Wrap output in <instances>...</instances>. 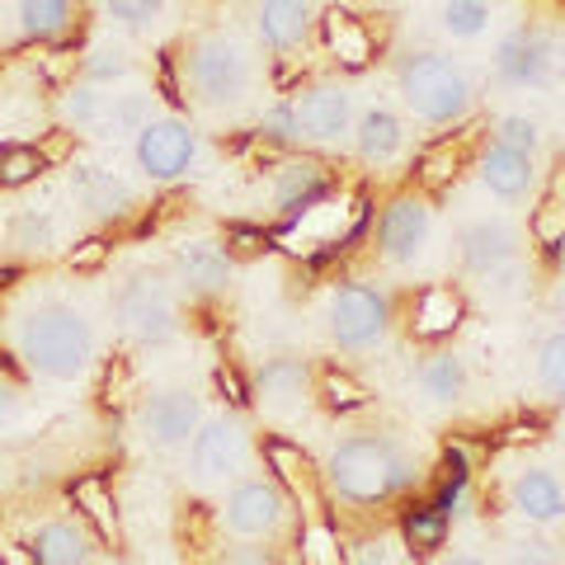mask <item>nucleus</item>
Instances as JSON below:
<instances>
[{"instance_id": "obj_37", "label": "nucleus", "mask_w": 565, "mask_h": 565, "mask_svg": "<svg viewBox=\"0 0 565 565\" xmlns=\"http://www.w3.org/2000/svg\"><path fill=\"white\" fill-rule=\"evenodd\" d=\"M264 457H269V467L282 476V481L288 486H297L302 490L307 481H311V467H307V457L297 452L292 444H282V438H269V444H264Z\"/></svg>"}, {"instance_id": "obj_54", "label": "nucleus", "mask_w": 565, "mask_h": 565, "mask_svg": "<svg viewBox=\"0 0 565 565\" xmlns=\"http://www.w3.org/2000/svg\"><path fill=\"white\" fill-rule=\"evenodd\" d=\"M448 565H486V561H476V556H457V561H448Z\"/></svg>"}, {"instance_id": "obj_19", "label": "nucleus", "mask_w": 565, "mask_h": 565, "mask_svg": "<svg viewBox=\"0 0 565 565\" xmlns=\"http://www.w3.org/2000/svg\"><path fill=\"white\" fill-rule=\"evenodd\" d=\"M481 184L494 193V199L519 203V199H527V189L537 184V166L527 151H514V147H504V141H494V147H486V156H481Z\"/></svg>"}, {"instance_id": "obj_29", "label": "nucleus", "mask_w": 565, "mask_h": 565, "mask_svg": "<svg viewBox=\"0 0 565 565\" xmlns=\"http://www.w3.org/2000/svg\"><path fill=\"white\" fill-rule=\"evenodd\" d=\"M132 76V57L122 52L118 43H99V47H90L81 57V81L85 85H114V81H128Z\"/></svg>"}, {"instance_id": "obj_27", "label": "nucleus", "mask_w": 565, "mask_h": 565, "mask_svg": "<svg viewBox=\"0 0 565 565\" xmlns=\"http://www.w3.org/2000/svg\"><path fill=\"white\" fill-rule=\"evenodd\" d=\"M415 330L424 340H438V334H448L457 321H462V297L452 288H424L419 292V316H415Z\"/></svg>"}, {"instance_id": "obj_34", "label": "nucleus", "mask_w": 565, "mask_h": 565, "mask_svg": "<svg viewBox=\"0 0 565 565\" xmlns=\"http://www.w3.org/2000/svg\"><path fill=\"white\" fill-rule=\"evenodd\" d=\"M444 533H448L444 509H415V514L405 519V542H411V552H434V546H444Z\"/></svg>"}, {"instance_id": "obj_11", "label": "nucleus", "mask_w": 565, "mask_h": 565, "mask_svg": "<svg viewBox=\"0 0 565 565\" xmlns=\"http://www.w3.org/2000/svg\"><path fill=\"white\" fill-rule=\"evenodd\" d=\"M199 424H203V401L193 396L189 386L156 392L137 411V429L147 434V444H156V448H184V444H193Z\"/></svg>"}, {"instance_id": "obj_14", "label": "nucleus", "mask_w": 565, "mask_h": 565, "mask_svg": "<svg viewBox=\"0 0 565 565\" xmlns=\"http://www.w3.org/2000/svg\"><path fill=\"white\" fill-rule=\"evenodd\" d=\"M189 467L199 481H226L245 467V429L236 419H207L199 424L189 444Z\"/></svg>"}, {"instance_id": "obj_42", "label": "nucleus", "mask_w": 565, "mask_h": 565, "mask_svg": "<svg viewBox=\"0 0 565 565\" xmlns=\"http://www.w3.org/2000/svg\"><path fill=\"white\" fill-rule=\"evenodd\" d=\"M533 236L542 245H561L565 241V207H561V199H542V207L533 212Z\"/></svg>"}, {"instance_id": "obj_44", "label": "nucleus", "mask_w": 565, "mask_h": 565, "mask_svg": "<svg viewBox=\"0 0 565 565\" xmlns=\"http://www.w3.org/2000/svg\"><path fill=\"white\" fill-rule=\"evenodd\" d=\"M452 174H457V156H452L448 147H438V151H429V156L419 161V180L429 184V189H444Z\"/></svg>"}, {"instance_id": "obj_47", "label": "nucleus", "mask_w": 565, "mask_h": 565, "mask_svg": "<svg viewBox=\"0 0 565 565\" xmlns=\"http://www.w3.org/2000/svg\"><path fill=\"white\" fill-rule=\"evenodd\" d=\"M109 259V241H81L76 250H71V269H99V264Z\"/></svg>"}, {"instance_id": "obj_31", "label": "nucleus", "mask_w": 565, "mask_h": 565, "mask_svg": "<svg viewBox=\"0 0 565 565\" xmlns=\"http://www.w3.org/2000/svg\"><path fill=\"white\" fill-rule=\"evenodd\" d=\"M537 386L552 401H565V330H552L537 344Z\"/></svg>"}, {"instance_id": "obj_25", "label": "nucleus", "mask_w": 565, "mask_h": 565, "mask_svg": "<svg viewBox=\"0 0 565 565\" xmlns=\"http://www.w3.org/2000/svg\"><path fill=\"white\" fill-rule=\"evenodd\" d=\"M109 114H114V95H104L99 85H66L62 90V118H66V128H76V132H99V128H109Z\"/></svg>"}, {"instance_id": "obj_40", "label": "nucleus", "mask_w": 565, "mask_h": 565, "mask_svg": "<svg viewBox=\"0 0 565 565\" xmlns=\"http://www.w3.org/2000/svg\"><path fill=\"white\" fill-rule=\"evenodd\" d=\"M494 141H504V147H514V151H527V156H533V151H537V141H542V132H537V122L527 118V114H504V118H500V128H494Z\"/></svg>"}, {"instance_id": "obj_50", "label": "nucleus", "mask_w": 565, "mask_h": 565, "mask_svg": "<svg viewBox=\"0 0 565 565\" xmlns=\"http://www.w3.org/2000/svg\"><path fill=\"white\" fill-rule=\"evenodd\" d=\"M217 386H222V392L232 396L236 405H245V401H250V392H245V386H241V377H236V373H226V367H217Z\"/></svg>"}, {"instance_id": "obj_35", "label": "nucleus", "mask_w": 565, "mask_h": 565, "mask_svg": "<svg viewBox=\"0 0 565 565\" xmlns=\"http://www.w3.org/2000/svg\"><path fill=\"white\" fill-rule=\"evenodd\" d=\"M147 122H156L151 118V95L147 90H128V95H114V114H109V128L114 132H128V137H137Z\"/></svg>"}, {"instance_id": "obj_51", "label": "nucleus", "mask_w": 565, "mask_h": 565, "mask_svg": "<svg viewBox=\"0 0 565 565\" xmlns=\"http://www.w3.org/2000/svg\"><path fill=\"white\" fill-rule=\"evenodd\" d=\"M20 415V396H14V386H0V429Z\"/></svg>"}, {"instance_id": "obj_13", "label": "nucleus", "mask_w": 565, "mask_h": 565, "mask_svg": "<svg viewBox=\"0 0 565 565\" xmlns=\"http://www.w3.org/2000/svg\"><path fill=\"white\" fill-rule=\"evenodd\" d=\"M292 114H297V132L307 141H344L353 132V95L344 85H311L292 99Z\"/></svg>"}, {"instance_id": "obj_12", "label": "nucleus", "mask_w": 565, "mask_h": 565, "mask_svg": "<svg viewBox=\"0 0 565 565\" xmlns=\"http://www.w3.org/2000/svg\"><path fill=\"white\" fill-rule=\"evenodd\" d=\"M429 241V203L415 193H401L377 217V250L386 264H415Z\"/></svg>"}, {"instance_id": "obj_1", "label": "nucleus", "mask_w": 565, "mask_h": 565, "mask_svg": "<svg viewBox=\"0 0 565 565\" xmlns=\"http://www.w3.org/2000/svg\"><path fill=\"white\" fill-rule=\"evenodd\" d=\"M14 349H20L29 373L71 382L95 363V326L71 302H39L14 326Z\"/></svg>"}, {"instance_id": "obj_10", "label": "nucleus", "mask_w": 565, "mask_h": 565, "mask_svg": "<svg viewBox=\"0 0 565 565\" xmlns=\"http://www.w3.org/2000/svg\"><path fill=\"white\" fill-rule=\"evenodd\" d=\"M199 156V132L184 118H156L137 132V166L151 180H180Z\"/></svg>"}, {"instance_id": "obj_5", "label": "nucleus", "mask_w": 565, "mask_h": 565, "mask_svg": "<svg viewBox=\"0 0 565 565\" xmlns=\"http://www.w3.org/2000/svg\"><path fill=\"white\" fill-rule=\"evenodd\" d=\"M114 316L122 334H132L137 344H166L180 330V311H174V292L161 274H132L114 297Z\"/></svg>"}, {"instance_id": "obj_30", "label": "nucleus", "mask_w": 565, "mask_h": 565, "mask_svg": "<svg viewBox=\"0 0 565 565\" xmlns=\"http://www.w3.org/2000/svg\"><path fill=\"white\" fill-rule=\"evenodd\" d=\"M20 24L29 39H57L71 24V0H20Z\"/></svg>"}, {"instance_id": "obj_26", "label": "nucleus", "mask_w": 565, "mask_h": 565, "mask_svg": "<svg viewBox=\"0 0 565 565\" xmlns=\"http://www.w3.org/2000/svg\"><path fill=\"white\" fill-rule=\"evenodd\" d=\"M326 39H330V52H334V57H340L344 66H363L367 57H373V43H367L363 24L353 20L349 10H340V6L326 14Z\"/></svg>"}, {"instance_id": "obj_45", "label": "nucleus", "mask_w": 565, "mask_h": 565, "mask_svg": "<svg viewBox=\"0 0 565 565\" xmlns=\"http://www.w3.org/2000/svg\"><path fill=\"white\" fill-rule=\"evenodd\" d=\"M264 250H269V236L255 232V226H232V232H226V255L232 259H255Z\"/></svg>"}, {"instance_id": "obj_21", "label": "nucleus", "mask_w": 565, "mask_h": 565, "mask_svg": "<svg viewBox=\"0 0 565 565\" xmlns=\"http://www.w3.org/2000/svg\"><path fill=\"white\" fill-rule=\"evenodd\" d=\"M330 193V174L316 161H288L274 174V207L282 217H297V212L316 207Z\"/></svg>"}, {"instance_id": "obj_46", "label": "nucleus", "mask_w": 565, "mask_h": 565, "mask_svg": "<svg viewBox=\"0 0 565 565\" xmlns=\"http://www.w3.org/2000/svg\"><path fill=\"white\" fill-rule=\"evenodd\" d=\"M212 565H274V552L269 546H255V542H232L212 556Z\"/></svg>"}, {"instance_id": "obj_4", "label": "nucleus", "mask_w": 565, "mask_h": 565, "mask_svg": "<svg viewBox=\"0 0 565 565\" xmlns=\"http://www.w3.org/2000/svg\"><path fill=\"white\" fill-rule=\"evenodd\" d=\"M396 85H401V99L405 109L424 122H457L471 109V81L467 71L438 57V52H405L396 62Z\"/></svg>"}, {"instance_id": "obj_9", "label": "nucleus", "mask_w": 565, "mask_h": 565, "mask_svg": "<svg viewBox=\"0 0 565 565\" xmlns=\"http://www.w3.org/2000/svg\"><path fill=\"white\" fill-rule=\"evenodd\" d=\"M519 245H523V232L509 217H476L457 232V259H462V269L471 278H490L504 264L519 259Z\"/></svg>"}, {"instance_id": "obj_39", "label": "nucleus", "mask_w": 565, "mask_h": 565, "mask_svg": "<svg viewBox=\"0 0 565 565\" xmlns=\"http://www.w3.org/2000/svg\"><path fill=\"white\" fill-rule=\"evenodd\" d=\"M259 137L269 141V147H292V141H302V132H297L292 99H288V104H274V109L259 118Z\"/></svg>"}, {"instance_id": "obj_24", "label": "nucleus", "mask_w": 565, "mask_h": 565, "mask_svg": "<svg viewBox=\"0 0 565 565\" xmlns=\"http://www.w3.org/2000/svg\"><path fill=\"white\" fill-rule=\"evenodd\" d=\"M419 382L438 405H457L467 401V386H471V373H467V359L462 353H429L419 367Z\"/></svg>"}, {"instance_id": "obj_16", "label": "nucleus", "mask_w": 565, "mask_h": 565, "mask_svg": "<svg viewBox=\"0 0 565 565\" xmlns=\"http://www.w3.org/2000/svg\"><path fill=\"white\" fill-rule=\"evenodd\" d=\"M71 193H76V203L85 212H95V217H104V222L128 217V212L137 207L132 184H122L118 174H109L104 166H76L71 170Z\"/></svg>"}, {"instance_id": "obj_20", "label": "nucleus", "mask_w": 565, "mask_h": 565, "mask_svg": "<svg viewBox=\"0 0 565 565\" xmlns=\"http://www.w3.org/2000/svg\"><path fill=\"white\" fill-rule=\"evenodd\" d=\"M353 147H359L367 166H392L405 151V122L392 109L373 104V109H363L359 122H353Z\"/></svg>"}, {"instance_id": "obj_49", "label": "nucleus", "mask_w": 565, "mask_h": 565, "mask_svg": "<svg viewBox=\"0 0 565 565\" xmlns=\"http://www.w3.org/2000/svg\"><path fill=\"white\" fill-rule=\"evenodd\" d=\"M43 71H47V81H62L66 71H81V62L71 57V52H47V57H43Z\"/></svg>"}, {"instance_id": "obj_33", "label": "nucleus", "mask_w": 565, "mask_h": 565, "mask_svg": "<svg viewBox=\"0 0 565 565\" xmlns=\"http://www.w3.org/2000/svg\"><path fill=\"white\" fill-rule=\"evenodd\" d=\"M76 504L85 509V519H90L99 527V537H118V514H114V500H109V490H104L95 476L90 481H76Z\"/></svg>"}, {"instance_id": "obj_36", "label": "nucleus", "mask_w": 565, "mask_h": 565, "mask_svg": "<svg viewBox=\"0 0 565 565\" xmlns=\"http://www.w3.org/2000/svg\"><path fill=\"white\" fill-rule=\"evenodd\" d=\"M10 241L24 245V250H47L52 245V217L39 207H24L10 217Z\"/></svg>"}, {"instance_id": "obj_52", "label": "nucleus", "mask_w": 565, "mask_h": 565, "mask_svg": "<svg viewBox=\"0 0 565 565\" xmlns=\"http://www.w3.org/2000/svg\"><path fill=\"white\" fill-rule=\"evenodd\" d=\"M0 565H33V556H24V552H6V556H0Z\"/></svg>"}, {"instance_id": "obj_8", "label": "nucleus", "mask_w": 565, "mask_h": 565, "mask_svg": "<svg viewBox=\"0 0 565 565\" xmlns=\"http://www.w3.org/2000/svg\"><path fill=\"white\" fill-rule=\"evenodd\" d=\"M222 519L241 537H274L278 527L288 523V500H282V490L269 481V476H250V481L232 486Z\"/></svg>"}, {"instance_id": "obj_18", "label": "nucleus", "mask_w": 565, "mask_h": 565, "mask_svg": "<svg viewBox=\"0 0 565 565\" xmlns=\"http://www.w3.org/2000/svg\"><path fill=\"white\" fill-rule=\"evenodd\" d=\"M509 504H514L527 523H561L565 519V486L556 481V471L527 467L509 481Z\"/></svg>"}, {"instance_id": "obj_38", "label": "nucleus", "mask_w": 565, "mask_h": 565, "mask_svg": "<svg viewBox=\"0 0 565 565\" xmlns=\"http://www.w3.org/2000/svg\"><path fill=\"white\" fill-rule=\"evenodd\" d=\"M321 396H326L330 411H340V415L363 411V405H367V392L353 377H344V373H326L321 377Z\"/></svg>"}, {"instance_id": "obj_48", "label": "nucleus", "mask_w": 565, "mask_h": 565, "mask_svg": "<svg viewBox=\"0 0 565 565\" xmlns=\"http://www.w3.org/2000/svg\"><path fill=\"white\" fill-rule=\"evenodd\" d=\"M71 137H76V132H52V137L43 141L39 151H43L47 166H66V161H71Z\"/></svg>"}, {"instance_id": "obj_32", "label": "nucleus", "mask_w": 565, "mask_h": 565, "mask_svg": "<svg viewBox=\"0 0 565 565\" xmlns=\"http://www.w3.org/2000/svg\"><path fill=\"white\" fill-rule=\"evenodd\" d=\"M47 170L39 147H0V189H24Z\"/></svg>"}, {"instance_id": "obj_3", "label": "nucleus", "mask_w": 565, "mask_h": 565, "mask_svg": "<svg viewBox=\"0 0 565 565\" xmlns=\"http://www.w3.org/2000/svg\"><path fill=\"white\" fill-rule=\"evenodd\" d=\"M255 66L232 33L212 29L184 47V90L207 109H236L250 95Z\"/></svg>"}, {"instance_id": "obj_2", "label": "nucleus", "mask_w": 565, "mask_h": 565, "mask_svg": "<svg viewBox=\"0 0 565 565\" xmlns=\"http://www.w3.org/2000/svg\"><path fill=\"white\" fill-rule=\"evenodd\" d=\"M326 481L349 504H382V500H392V494L411 490L419 481V467L396 438L359 434V438H344V444L330 452Z\"/></svg>"}, {"instance_id": "obj_22", "label": "nucleus", "mask_w": 565, "mask_h": 565, "mask_svg": "<svg viewBox=\"0 0 565 565\" xmlns=\"http://www.w3.org/2000/svg\"><path fill=\"white\" fill-rule=\"evenodd\" d=\"M307 382H311V367L307 359H264L259 363V373H255V396L264 405H274V411H288V405L302 401L307 392Z\"/></svg>"}, {"instance_id": "obj_6", "label": "nucleus", "mask_w": 565, "mask_h": 565, "mask_svg": "<svg viewBox=\"0 0 565 565\" xmlns=\"http://www.w3.org/2000/svg\"><path fill=\"white\" fill-rule=\"evenodd\" d=\"M330 340L349 349V353H367L386 340V330H392V302L377 292V288H363V282H349L330 297Z\"/></svg>"}, {"instance_id": "obj_43", "label": "nucleus", "mask_w": 565, "mask_h": 565, "mask_svg": "<svg viewBox=\"0 0 565 565\" xmlns=\"http://www.w3.org/2000/svg\"><path fill=\"white\" fill-rule=\"evenodd\" d=\"M109 6V14L118 24H128V29H147L156 14H161V6L166 0H104Z\"/></svg>"}, {"instance_id": "obj_7", "label": "nucleus", "mask_w": 565, "mask_h": 565, "mask_svg": "<svg viewBox=\"0 0 565 565\" xmlns=\"http://www.w3.org/2000/svg\"><path fill=\"white\" fill-rule=\"evenodd\" d=\"M494 76L514 90H542L556 81V43L533 24H519L494 47Z\"/></svg>"}, {"instance_id": "obj_23", "label": "nucleus", "mask_w": 565, "mask_h": 565, "mask_svg": "<svg viewBox=\"0 0 565 565\" xmlns=\"http://www.w3.org/2000/svg\"><path fill=\"white\" fill-rule=\"evenodd\" d=\"M90 552H95L90 537H85L76 523H66V519L43 523L39 533H33V542H29L33 565H90Z\"/></svg>"}, {"instance_id": "obj_17", "label": "nucleus", "mask_w": 565, "mask_h": 565, "mask_svg": "<svg viewBox=\"0 0 565 565\" xmlns=\"http://www.w3.org/2000/svg\"><path fill=\"white\" fill-rule=\"evenodd\" d=\"M255 33L269 52H292L311 39V0H259Z\"/></svg>"}, {"instance_id": "obj_28", "label": "nucleus", "mask_w": 565, "mask_h": 565, "mask_svg": "<svg viewBox=\"0 0 565 565\" xmlns=\"http://www.w3.org/2000/svg\"><path fill=\"white\" fill-rule=\"evenodd\" d=\"M438 24H444V33H452V39H481V33L490 29V0H444L438 6Z\"/></svg>"}, {"instance_id": "obj_53", "label": "nucleus", "mask_w": 565, "mask_h": 565, "mask_svg": "<svg viewBox=\"0 0 565 565\" xmlns=\"http://www.w3.org/2000/svg\"><path fill=\"white\" fill-rule=\"evenodd\" d=\"M552 311L561 316V321H565V278H561V288H556V297H552Z\"/></svg>"}, {"instance_id": "obj_41", "label": "nucleus", "mask_w": 565, "mask_h": 565, "mask_svg": "<svg viewBox=\"0 0 565 565\" xmlns=\"http://www.w3.org/2000/svg\"><path fill=\"white\" fill-rule=\"evenodd\" d=\"M504 565H565V556H561L556 542H546V537H523V542L509 546Z\"/></svg>"}, {"instance_id": "obj_15", "label": "nucleus", "mask_w": 565, "mask_h": 565, "mask_svg": "<svg viewBox=\"0 0 565 565\" xmlns=\"http://www.w3.org/2000/svg\"><path fill=\"white\" fill-rule=\"evenodd\" d=\"M226 274H232V255H226V245H217V241H193V245H180V255H174V282H180L189 297L222 292Z\"/></svg>"}]
</instances>
